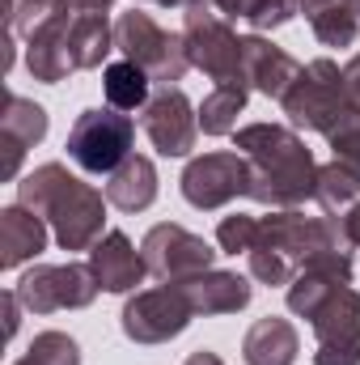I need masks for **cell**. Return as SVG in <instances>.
<instances>
[{"label": "cell", "instance_id": "17", "mask_svg": "<svg viewBox=\"0 0 360 365\" xmlns=\"http://www.w3.org/2000/svg\"><path fill=\"white\" fill-rule=\"evenodd\" d=\"M90 268L102 293H136V284H144V276H149L144 251H136L123 230H106L97 238V247L90 251Z\"/></svg>", "mask_w": 360, "mask_h": 365}, {"label": "cell", "instance_id": "22", "mask_svg": "<svg viewBox=\"0 0 360 365\" xmlns=\"http://www.w3.org/2000/svg\"><path fill=\"white\" fill-rule=\"evenodd\" d=\"M301 13L322 47H352L360 38V17L352 0H301Z\"/></svg>", "mask_w": 360, "mask_h": 365}, {"label": "cell", "instance_id": "27", "mask_svg": "<svg viewBox=\"0 0 360 365\" xmlns=\"http://www.w3.org/2000/svg\"><path fill=\"white\" fill-rule=\"evenodd\" d=\"M47 110L34 102V98H21V93H9V102H4V132L0 136H13L17 145H26V149H34L43 136H47Z\"/></svg>", "mask_w": 360, "mask_h": 365}, {"label": "cell", "instance_id": "37", "mask_svg": "<svg viewBox=\"0 0 360 365\" xmlns=\"http://www.w3.org/2000/svg\"><path fill=\"white\" fill-rule=\"evenodd\" d=\"M110 4L115 0H68L73 13H110Z\"/></svg>", "mask_w": 360, "mask_h": 365}, {"label": "cell", "instance_id": "14", "mask_svg": "<svg viewBox=\"0 0 360 365\" xmlns=\"http://www.w3.org/2000/svg\"><path fill=\"white\" fill-rule=\"evenodd\" d=\"M348 284H352V251H327V255H318L314 264H305L301 272L292 276L284 302H288V310L297 319H309L314 323V314L339 289H348Z\"/></svg>", "mask_w": 360, "mask_h": 365}, {"label": "cell", "instance_id": "16", "mask_svg": "<svg viewBox=\"0 0 360 365\" xmlns=\"http://www.w3.org/2000/svg\"><path fill=\"white\" fill-rule=\"evenodd\" d=\"M297 73H301V64L284 47L268 43L263 34H242V86L246 90L280 102L288 86L297 81Z\"/></svg>", "mask_w": 360, "mask_h": 365}, {"label": "cell", "instance_id": "18", "mask_svg": "<svg viewBox=\"0 0 360 365\" xmlns=\"http://www.w3.org/2000/svg\"><path fill=\"white\" fill-rule=\"evenodd\" d=\"M182 293H186V302H191V310H195V319L203 314H238V310H246L250 306V297H255V289H250V280L238 272H221V268H208V272L191 276V280H179Z\"/></svg>", "mask_w": 360, "mask_h": 365}, {"label": "cell", "instance_id": "6", "mask_svg": "<svg viewBox=\"0 0 360 365\" xmlns=\"http://www.w3.org/2000/svg\"><path fill=\"white\" fill-rule=\"evenodd\" d=\"M115 47L123 51V60L140 64L157 86H179L182 73L191 68L182 34H170L144 9H127V13L115 17Z\"/></svg>", "mask_w": 360, "mask_h": 365}, {"label": "cell", "instance_id": "38", "mask_svg": "<svg viewBox=\"0 0 360 365\" xmlns=\"http://www.w3.org/2000/svg\"><path fill=\"white\" fill-rule=\"evenodd\" d=\"M182 365H225V361H221L216 353H208V349H199V353H191V357H186Z\"/></svg>", "mask_w": 360, "mask_h": 365}, {"label": "cell", "instance_id": "28", "mask_svg": "<svg viewBox=\"0 0 360 365\" xmlns=\"http://www.w3.org/2000/svg\"><path fill=\"white\" fill-rule=\"evenodd\" d=\"M13 365H81V344L68 331H38Z\"/></svg>", "mask_w": 360, "mask_h": 365}, {"label": "cell", "instance_id": "13", "mask_svg": "<svg viewBox=\"0 0 360 365\" xmlns=\"http://www.w3.org/2000/svg\"><path fill=\"white\" fill-rule=\"evenodd\" d=\"M314 200H318L327 225L339 234L344 251H356L360 247V175L352 170V166H344V162L318 166Z\"/></svg>", "mask_w": 360, "mask_h": 365}, {"label": "cell", "instance_id": "36", "mask_svg": "<svg viewBox=\"0 0 360 365\" xmlns=\"http://www.w3.org/2000/svg\"><path fill=\"white\" fill-rule=\"evenodd\" d=\"M344 81H348V98H352V106H360V51L348 60V68H344Z\"/></svg>", "mask_w": 360, "mask_h": 365}, {"label": "cell", "instance_id": "12", "mask_svg": "<svg viewBox=\"0 0 360 365\" xmlns=\"http://www.w3.org/2000/svg\"><path fill=\"white\" fill-rule=\"evenodd\" d=\"M140 123L162 158H186L195 149V136H199V106H191V98L179 86H162L149 98Z\"/></svg>", "mask_w": 360, "mask_h": 365}, {"label": "cell", "instance_id": "25", "mask_svg": "<svg viewBox=\"0 0 360 365\" xmlns=\"http://www.w3.org/2000/svg\"><path fill=\"white\" fill-rule=\"evenodd\" d=\"M68 43H73L77 73L81 68H102V60L115 51V21L106 13H77Z\"/></svg>", "mask_w": 360, "mask_h": 365}, {"label": "cell", "instance_id": "35", "mask_svg": "<svg viewBox=\"0 0 360 365\" xmlns=\"http://www.w3.org/2000/svg\"><path fill=\"white\" fill-rule=\"evenodd\" d=\"M21 310H26V306H21V297H17V289H9V293H4V319H9V323H4V331H9V336H17Z\"/></svg>", "mask_w": 360, "mask_h": 365}, {"label": "cell", "instance_id": "29", "mask_svg": "<svg viewBox=\"0 0 360 365\" xmlns=\"http://www.w3.org/2000/svg\"><path fill=\"white\" fill-rule=\"evenodd\" d=\"M60 13H68V0H17V9L9 13V26L17 38H30L38 26H47Z\"/></svg>", "mask_w": 360, "mask_h": 365}, {"label": "cell", "instance_id": "24", "mask_svg": "<svg viewBox=\"0 0 360 365\" xmlns=\"http://www.w3.org/2000/svg\"><path fill=\"white\" fill-rule=\"evenodd\" d=\"M102 93L123 115L127 110H144L149 98H153V77L140 64H132V60H115V64L102 68Z\"/></svg>", "mask_w": 360, "mask_h": 365}, {"label": "cell", "instance_id": "33", "mask_svg": "<svg viewBox=\"0 0 360 365\" xmlns=\"http://www.w3.org/2000/svg\"><path fill=\"white\" fill-rule=\"evenodd\" d=\"M314 365H360V344H318Z\"/></svg>", "mask_w": 360, "mask_h": 365}, {"label": "cell", "instance_id": "34", "mask_svg": "<svg viewBox=\"0 0 360 365\" xmlns=\"http://www.w3.org/2000/svg\"><path fill=\"white\" fill-rule=\"evenodd\" d=\"M212 4H216V13H221V17H229V21H238V17H242V21H246V17H250V9H255L259 0H212Z\"/></svg>", "mask_w": 360, "mask_h": 365}, {"label": "cell", "instance_id": "40", "mask_svg": "<svg viewBox=\"0 0 360 365\" xmlns=\"http://www.w3.org/2000/svg\"><path fill=\"white\" fill-rule=\"evenodd\" d=\"M352 9H356V17H360V0H352Z\"/></svg>", "mask_w": 360, "mask_h": 365}, {"label": "cell", "instance_id": "5", "mask_svg": "<svg viewBox=\"0 0 360 365\" xmlns=\"http://www.w3.org/2000/svg\"><path fill=\"white\" fill-rule=\"evenodd\" d=\"M182 13V43L191 68H199L216 86H242V34L229 26V17H221L212 0H195Z\"/></svg>", "mask_w": 360, "mask_h": 365}, {"label": "cell", "instance_id": "39", "mask_svg": "<svg viewBox=\"0 0 360 365\" xmlns=\"http://www.w3.org/2000/svg\"><path fill=\"white\" fill-rule=\"evenodd\" d=\"M136 4H162V9H191L195 0H136Z\"/></svg>", "mask_w": 360, "mask_h": 365}, {"label": "cell", "instance_id": "21", "mask_svg": "<svg viewBox=\"0 0 360 365\" xmlns=\"http://www.w3.org/2000/svg\"><path fill=\"white\" fill-rule=\"evenodd\" d=\"M106 200L119 212H144L157 200V166L140 153H132L115 175H106Z\"/></svg>", "mask_w": 360, "mask_h": 365}, {"label": "cell", "instance_id": "15", "mask_svg": "<svg viewBox=\"0 0 360 365\" xmlns=\"http://www.w3.org/2000/svg\"><path fill=\"white\" fill-rule=\"evenodd\" d=\"M73 17H77V13L68 9V13L51 17L47 26H38V30L26 38V68H30L34 81H43V86H60V81H68V73H77L73 43H68V34H73Z\"/></svg>", "mask_w": 360, "mask_h": 365}, {"label": "cell", "instance_id": "9", "mask_svg": "<svg viewBox=\"0 0 360 365\" xmlns=\"http://www.w3.org/2000/svg\"><path fill=\"white\" fill-rule=\"evenodd\" d=\"M182 200L199 212H216L233 200H250V162L233 149H216V153H199L186 162L182 170Z\"/></svg>", "mask_w": 360, "mask_h": 365}, {"label": "cell", "instance_id": "1", "mask_svg": "<svg viewBox=\"0 0 360 365\" xmlns=\"http://www.w3.org/2000/svg\"><path fill=\"white\" fill-rule=\"evenodd\" d=\"M233 149L250 162V200L268 208H301L314 200L318 162L284 123H246L233 132Z\"/></svg>", "mask_w": 360, "mask_h": 365}, {"label": "cell", "instance_id": "2", "mask_svg": "<svg viewBox=\"0 0 360 365\" xmlns=\"http://www.w3.org/2000/svg\"><path fill=\"white\" fill-rule=\"evenodd\" d=\"M17 204L34 208L51 225L60 251H93L97 238L106 234V191L77 179L64 162L34 166L17 182Z\"/></svg>", "mask_w": 360, "mask_h": 365}, {"label": "cell", "instance_id": "32", "mask_svg": "<svg viewBox=\"0 0 360 365\" xmlns=\"http://www.w3.org/2000/svg\"><path fill=\"white\" fill-rule=\"evenodd\" d=\"M301 13V0H259L255 9H250V30L255 34H263V30H275V26H284V21H292Z\"/></svg>", "mask_w": 360, "mask_h": 365}, {"label": "cell", "instance_id": "8", "mask_svg": "<svg viewBox=\"0 0 360 365\" xmlns=\"http://www.w3.org/2000/svg\"><path fill=\"white\" fill-rule=\"evenodd\" d=\"M195 310L182 293V284H157V289H136L123 302V336L132 344H170L191 327Z\"/></svg>", "mask_w": 360, "mask_h": 365}, {"label": "cell", "instance_id": "4", "mask_svg": "<svg viewBox=\"0 0 360 365\" xmlns=\"http://www.w3.org/2000/svg\"><path fill=\"white\" fill-rule=\"evenodd\" d=\"M284 115L292 128L301 132H322L331 136L335 123L348 115L352 98H348V81H344V68L335 60H309L301 64L297 81L288 86V93L280 98Z\"/></svg>", "mask_w": 360, "mask_h": 365}, {"label": "cell", "instance_id": "26", "mask_svg": "<svg viewBox=\"0 0 360 365\" xmlns=\"http://www.w3.org/2000/svg\"><path fill=\"white\" fill-rule=\"evenodd\" d=\"M246 102H250L246 86H216L199 102V128H203V136H229V132H238V115L246 110Z\"/></svg>", "mask_w": 360, "mask_h": 365}, {"label": "cell", "instance_id": "10", "mask_svg": "<svg viewBox=\"0 0 360 365\" xmlns=\"http://www.w3.org/2000/svg\"><path fill=\"white\" fill-rule=\"evenodd\" d=\"M102 293L90 264H34L17 280V297L30 314H55V310H85Z\"/></svg>", "mask_w": 360, "mask_h": 365}, {"label": "cell", "instance_id": "31", "mask_svg": "<svg viewBox=\"0 0 360 365\" xmlns=\"http://www.w3.org/2000/svg\"><path fill=\"white\" fill-rule=\"evenodd\" d=\"M327 140H331L335 162L352 166V170L360 175V106H348V115L335 123V132H331Z\"/></svg>", "mask_w": 360, "mask_h": 365}, {"label": "cell", "instance_id": "7", "mask_svg": "<svg viewBox=\"0 0 360 365\" xmlns=\"http://www.w3.org/2000/svg\"><path fill=\"white\" fill-rule=\"evenodd\" d=\"M132 145H136V119L115 106H93L77 115L64 149L85 175H115L132 158Z\"/></svg>", "mask_w": 360, "mask_h": 365}, {"label": "cell", "instance_id": "11", "mask_svg": "<svg viewBox=\"0 0 360 365\" xmlns=\"http://www.w3.org/2000/svg\"><path fill=\"white\" fill-rule=\"evenodd\" d=\"M140 251H144L149 276H162L166 284H179V280H191V276L208 272V268L216 264V255H221V251H212L199 234L182 230L174 221L153 225V230L144 234Z\"/></svg>", "mask_w": 360, "mask_h": 365}, {"label": "cell", "instance_id": "23", "mask_svg": "<svg viewBox=\"0 0 360 365\" xmlns=\"http://www.w3.org/2000/svg\"><path fill=\"white\" fill-rule=\"evenodd\" d=\"M318 344H360V289H339L318 314H314Z\"/></svg>", "mask_w": 360, "mask_h": 365}, {"label": "cell", "instance_id": "19", "mask_svg": "<svg viewBox=\"0 0 360 365\" xmlns=\"http://www.w3.org/2000/svg\"><path fill=\"white\" fill-rule=\"evenodd\" d=\"M43 251H47V221L26 204L0 208V268L13 272L26 259H38Z\"/></svg>", "mask_w": 360, "mask_h": 365}, {"label": "cell", "instance_id": "3", "mask_svg": "<svg viewBox=\"0 0 360 365\" xmlns=\"http://www.w3.org/2000/svg\"><path fill=\"white\" fill-rule=\"evenodd\" d=\"M327 251H344L339 234L327 225V217H305L301 208H271L259 217V234L250 247V276L259 284H292V276L314 264Z\"/></svg>", "mask_w": 360, "mask_h": 365}, {"label": "cell", "instance_id": "20", "mask_svg": "<svg viewBox=\"0 0 360 365\" xmlns=\"http://www.w3.org/2000/svg\"><path fill=\"white\" fill-rule=\"evenodd\" d=\"M297 353H301V336L288 319H259L246 340H242V361L246 365H297Z\"/></svg>", "mask_w": 360, "mask_h": 365}, {"label": "cell", "instance_id": "30", "mask_svg": "<svg viewBox=\"0 0 360 365\" xmlns=\"http://www.w3.org/2000/svg\"><path fill=\"white\" fill-rule=\"evenodd\" d=\"M255 234H259V217H250V212H233V217H225V221L216 225L221 255H250Z\"/></svg>", "mask_w": 360, "mask_h": 365}]
</instances>
